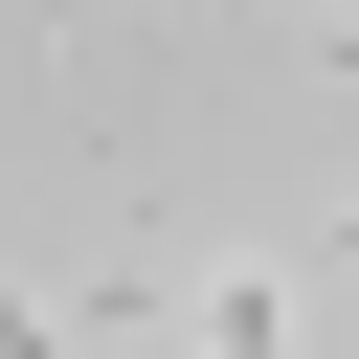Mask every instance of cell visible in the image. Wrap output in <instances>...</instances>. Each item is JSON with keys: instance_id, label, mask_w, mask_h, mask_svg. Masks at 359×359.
I'll return each mask as SVG.
<instances>
[{"instance_id": "obj_1", "label": "cell", "mask_w": 359, "mask_h": 359, "mask_svg": "<svg viewBox=\"0 0 359 359\" xmlns=\"http://www.w3.org/2000/svg\"><path fill=\"white\" fill-rule=\"evenodd\" d=\"M202 359H292V292L269 269H202Z\"/></svg>"}]
</instances>
